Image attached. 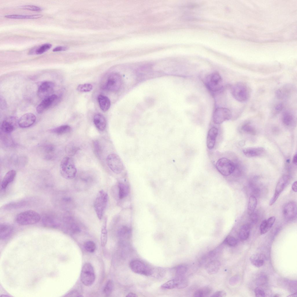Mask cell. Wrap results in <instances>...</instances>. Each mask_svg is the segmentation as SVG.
<instances>
[{
	"label": "cell",
	"mask_w": 297,
	"mask_h": 297,
	"mask_svg": "<svg viewBox=\"0 0 297 297\" xmlns=\"http://www.w3.org/2000/svg\"><path fill=\"white\" fill-rule=\"evenodd\" d=\"M204 83L207 88L213 92L218 91L223 86L222 77L217 72H214L208 75L205 78Z\"/></svg>",
	"instance_id": "obj_5"
},
{
	"label": "cell",
	"mask_w": 297,
	"mask_h": 297,
	"mask_svg": "<svg viewBox=\"0 0 297 297\" xmlns=\"http://www.w3.org/2000/svg\"><path fill=\"white\" fill-rule=\"evenodd\" d=\"M93 122L97 128L100 131H103L106 128V122L105 117L100 114L95 115L93 118Z\"/></svg>",
	"instance_id": "obj_20"
},
{
	"label": "cell",
	"mask_w": 297,
	"mask_h": 297,
	"mask_svg": "<svg viewBox=\"0 0 297 297\" xmlns=\"http://www.w3.org/2000/svg\"><path fill=\"white\" fill-rule=\"evenodd\" d=\"M43 15H6L4 17L12 19H36L40 18Z\"/></svg>",
	"instance_id": "obj_29"
},
{
	"label": "cell",
	"mask_w": 297,
	"mask_h": 297,
	"mask_svg": "<svg viewBox=\"0 0 297 297\" xmlns=\"http://www.w3.org/2000/svg\"><path fill=\"white\" fill-rule=\"evenodd\" d=\"M93 88L92 85L89 84H79L77 86V90L81 92H88L90 91Z\"/></svg>",
	"instance_id": "obj_43"
},
{
	"label": "cell",
	"mask_w": 297,
	"mask_h": 297,
	"mask_svg": "<svg viewBox=\"0 0 297 297\" xmlns=\"http://www.w3.org/2000/svg\"><path fill=\"white\" fill-rule=\"evenodd\" d=\"M292 189L294 192H296L297 191V182H294L292 184Z\"/></svg>",
	"instance_id": "obj_56"
},
{
	"label": "cell",
	"mask_w": 297,
	"mask_h": 297,
	"mask_svg": "<svg viewBox=\"0 0 297 297\" xmlns=\"http://www.w3.org/2000/svg\"><path fill=\"white\" fill-rule=\"evenodd\" d=\"M120 75L117 73L111 74L108 77L106 83V89L112 92H116L120 89L122 85Z\"/></svg>",
	"instance_id": "obj_11"
},
{
	"label": "cell",
	"mask_w": 297,
	"mask_h": 297,
	"mask_svg": "<svg viewBox=\"0 0 297 297\" xmlns=\"http://www.w3.org/2000/svg\"><path fill=\"white\" fill-rule=\"evenodd\" d=\"M119 196L122 199L126 196L129 192V188L127 185L123 183H119L118 184Z\"/></svg>",
	"instance_id": "obj_35"
},
{
	"label": "cell",
	"mask_w": 297,
	"mask_h": 297,
	"mask_svg": "<svg viewBox=\"0 0 297 297\" xmlns=\"http://www.w3.org/2000/svg\"><path fill=\"white\" fill-rule=\"evenodd\" d=\"M178 285V280L176 277L164 283L161 285V287L164 289H171L177 288Z\"/></svg>",
	"instance_id": "obj_36"
},
{
	"label": "cell",
	"mask_w": 297,
	"mask_h": 297,
	"mask_svg": "<svg viewBox=\"0 0 297 297\" xmlns=\"http://www.w3.org/2000/svg\"><path fill=\"white\" fill-rule=\"evenodd\" d=\"M263 258L262 254L259 253H256L250 257V260L253 265L256 267H260L262 266L264 264Z\"/></svg>",
	"instance_id": "obj_28"
},
{
	"label": "cell",
	"mask_w": 297,
	"mask_h": 297,
	"mask_svg": "<svg viewBox=\"0 0 297 297\" xmlns=\"http://www.w3.org/2000/svg\"><path fill=\"white\" fill-rule=\"evenodd\" d=\"M54 87V84L51 82L45 81L42 82L38 89V96L43 99L53 95Z\"/></svg>",
	"instance_id": "obj_13"
},
{
	"label": "cell",
	"mask_w": 297,
	"mask_h": 297,
	"mask_svg": "<svg viewBox=\"0 0 297 297\" xmlns=\"http://www.w3.org/2000/svg\"><path fill=\"white\" fill-rule=\"evenodd\" d=\"M283 215L287 220L294 219L296 216L297 207L295 202L294 201L289 202L284 205L282 209Z\"/></svg>",
	"instance_id": "obj_15"
},
{
	"label": "cell",
	"mask_w": 297,
	"mask_h": 297,
	"mask_svg": "<svg viewBox=\"0 0 297 297\" xmlns=\"http://www.w3.org/2000/svg\"><path fill=\"white\" fill-rule=\"evenodd\" d=\"M242 130L246 133L251 135H255L256 131L252 126L248 124L243 125L242 127Z\"/></svg>",
	"instance_id": "obj_44"
},
{
	"label": "cell",
	"mask_w": 297,
	"mask_h": 297,
	"mask_svg": "<svg viewBox=\"0 0 297 297\" xmlns=\"http://www.w3.org/2000/svg\"><path fill=\"white\" fill-rule=\"evenodd\" d=\"M79 149L78 147L73 144H68L66 147V151L67 153L70 156L74 155Z\"/></svg>",
	"instance_id": "obj_40"
},
{
	"label": "cell",
	"mask_w": 297,
	"mask_h": 297,
	"mask_svg": "<svg viewBox=\"0 0 297 297\" xmlns=\"http://www.w3.org/2000/svg\"><path fill=\"white\" fill-rule=\"evenodd\" d=\"M187 270V267L185 265H180L178 266L175 268V274L177 277L184 276Z\"/></svg>",
	"instance_id": "obj_38"
},
{
	"label": "cell",
	"mask_w": 297,
	"mask_h": 297,
	"mask_svg": "<svg viewBox=\"0 0 297 297\" xmlns=\"http://www.w3.org/2000/svg\"><path fill=\"white\" fill-rule=\"evenodd\" d=\"M61 176L68 180L73 179L75 176L77 170L74 161L70 157H66L61 160L60 166Z\"/></svg>",
	"instance_id": "obj_1"
},
{
	"label": "cell",
	"mask_w": 297,
	"mask_h": 297,
	"mask_svg": "<svg viewBox=\"0 0 297 297\" xmlns=\"http://www.w3.org/2000/svg\"><path fill=\"white\" fill-rule=\"evenodd\" d=\"M218 133V129L215 127L211 128L209 131L207 137V148L209 149L214 148Z\"/></svg>",
	"instance_id": "obj_17"
},
{
	"label": "cell",
	"mask_w": 297,
	"mask_h": 297,
	"mask_svg": "<svg viewBox=\"0 0 297 297\" xmlns=\"http://www.w3.org/2000/svg\"><path fill=\"white\" fill-rule=\"evenodd\" d=\"M212 288L209 287H205L196 291L193 294V296L204 297L208 296L211 293Z\"/></svg>",
	"instance_id": "obj_32"
},
{
	"label": "cell",
	"mask_w": 297,
	"mask_h": 297,
	"mask_svg": "<svg viewBox=\"0 0 297 297\" xmlns=\"http://www.w3.org/2000/svg\"><path fill=\"white\" fill-rule=\"evenodd\" d=\"M71 129V127L67 125L59 126L51 130L52 133L58 135L64 134L69 132Z\"/></svg>",
	"instance_id": "obj_33"
},
{
	"label": "cell",
	"mask_w": 297,
	"mask_h": 297,
	"mask_svg": "<svg viewBox=\"0 0 297 297\" xmlns=\"http://www.w3.org/2000/svg\"><path fill=\"white\" fill-rule=\"evenodd\" d=\"M44 151L47 155L46 158L49 159L52 157V156L51 154L54 153L55 150L54 146L51 144H49L46 145L44 146Z\"/></svg>",
	"instance_id": "obj_46"
},
{
	"label": "cell",
	"mask_w": 297,
	"mask_h": 297,
	"mask_svg": "<svg viewBox=\"0 0 297 297\" xmlns=\"http://www.w3.org/2000/svg\"><path fill=\"white\" fill-rule=\"evenodd\" d=\"M232 117L231 112L229 109L225 108H218L214 111L212 116L213 122L220 124L225 121L231 119Z\"/></svg>",
	"instance_id": "obj_9"
},
{
	"label": "cell",
	"mask_w": 297,
	"mask_h": 297,
	"mask_svg": "<svg viewBox=\"0 0 297 297\" xmlns=\"http://www.w3.org/2000/svg\"><path fill=\"white\" fill-rule=\"evenodd\" d=\"M221 265L219 261L213 260L207 263L205 266V270L209 274L216 273L219 270Z\"/></svg>",
	"instance_id": "obj_21"
},
{
	"label": "cell",
	"mask_w": 297,
	"mask_h": 297,
	"mask_svg": "<svg viewBox=\"0 0 297 297\" xmlns=\"http://www.w3.org/2000/svg\"><path fill=\"white\" fill-rule=\"evenodd\" d=\"M114 289V284L112 280H108L106 283L103 289V292L106 296L110 295L112 293Z\"/></svg>",
	"instance_id": "obj_37"
},
{
	"label": "cell",
	"mask_w": 297,
	"mask_h": 297,
	"mask_svg": "<svg viewBox=\"0 0 297 297\" xmlns=\"http://www.w3.org/2000/svg\"><path fill=\"white\" fill-rule=\"evenodd\" d=\"M107 193L103 190L99 191L94 204V209L99 220L103 218L108 202Z\"/></svg>",
	"instance_id": "obj_4"
},
{
	"label": "cell",
	"mask_w": 297,
	"mask_h": 297,
	"mask_svg": "<svg viewBox=\"0 0 297 297\" xmlns=\"http://www.w3.org/2000/svg\"><path fill=\"white\" fill-rule=\"evenodd\" d=\"M283 106L282 104L279 103L277 104L275 107L274 110L277 113L280 112L283 109Z\"/></svg>",
	"instance_id": "obj_54"
},
{
	"label": "cell",
	"mask_w": 297,
	"mask_h": 297,
	"mask_svg": "<svg viewBox=\"0 0 297 297\" xmlns=\"http://www.w3.org/2000/svg\"><path fill=\"white\" fill-rule=\"evenodd\" d=\"M13 231L12 227L10 225L3 224L0 225V239L5 240L8 238L12 233Z\"/></svg>",
	"instance_id": "obj_25"
},
{
	"label": "cell",
	"mask_w": 297,
	"mask_h": 297,
	"mask_svg": "<svg viewBox=\"0 0 297 297\" xmlns=\"http://www.w3.org/2000/svg\"><path fill=\"white\" fill-rule=\"evenodd\" d=\"M58 98L57 95L53 94L43 99L37 107V112L39 114L42 113L57 101Z\"/></svg>",
	"instance_id": "obj_14"
},
{
	"label": "cell",
	"mask_w": 297,
	"mask_h": 297,
	"mask_svg": "<svg viewBox=\"0 0 297 297\" xmlns=\"http://www.w3.org/2000/svg\"><path fill=\"white\" fill-rule=\"evenodd\" d=\"M250 215V219L251 222L253 223H256L257 221L258 218L257 214L253 212Z\"/></svg>",
	"instance_id": "obj_53"
},
{
	"label": "cell",
	"mask_w": 297,
	"mask_h": 297,
	"mask_svg": "<svg viewBox=\"0 0 297 297\" xmlns=\"http://www.w3.org/2000/svg\"><path fill=\"white\" fill-rule=\"evenodd\" d=\"M267 281V277L265 275L260 277L257 280V284L259 285H262L266 283Z\"/></svg>",
	"instance_id": "obj_49"
},
{
	"label": "cell",
	"mask_w": 297,
	"mask_h": 297,
	"mask_svg": "<svg viewBox=\"0 0 297 297\" xmlns=\"http://www.w3.org/2000/svg\"><path fill=\"white\" fill-rule=\"evenodd\" d=\"M107 218L105 217L103 221L101 229V242L102 247H104L106 245L107 241Z\"/></svg>",
	"instance_id": "obj_27"
},
{
	"label": "cell",
	"mask_w": 297,
	"mask_h": 297,
	"mask_svg": "<svg viewBox=\"0 0 297 297\" xmlns=\"http://www.w3.org/2000/svg\"><path fill=\"white\" fill-rule=\"evenodd\" d=\"M226 295V293L225 291H220L214 293L211 296L222 297L225 296Z\"/></svg>",
	"instance_id": "obj_51"
},
{
	"label": "cell",
	"mask_w": 297,
	"mask_h": 297,
	"mask_svg": "<svg viewBox=\"0 0 297 297\" xmlns=\"http://www.w3.org/2000/svg\"><path fill=\"white\" fill-rule=\"evenodd\" d=\"M41 216L37 212L32 210L21 213L16 218L17 223L22 225L35 224L39 222Z\"/></svg>",
	"instance_id": "obj_2"
},
{
	"label": "cell",
	"mask_w": 297,
	"mask_h": 297,
	"mask_svg": "<svg viewBox=\"0 0 297 297\" xmlns=\"http://www.w3.org/2000/svg\"><path fill=\"white\" fill-rule=\"evenodd\" d=\"M254 292L256 296L257 297H263L265 295V293L263 289L259 287H257L255 289Z\"/></svg>",
	"instance_id": "obj_48"
},
{
	"label": "cell",
	"mask_w": 297,
	"mask_h": 297,
	"mask_svg": "<svg viewBox=\"0 0 297 297\" xmlns=\"http://www.w3.org/2000/svg\"><path fill=\"white\" fill-rule=\"evenodd\" d=\"M106 161L109 168L115 173H120L124 169V166L121 159L115 154L108 155L106 158Z\"/></svg>",
	"instance_id": "obj_8"
},
{
	"label": "cell",
	"mask_w": 297,
	"mask_h": 297,
	"mask_svg": "<svg viewBox=\"0 0 297 297\" xmlns=\"http://www.w3.org/2000/svg\"><path fill=\"white\" fill-rule=\"evenodd\" d=\"M95 276L93 267L89 262L86 263L82 267L80 274V279L85 285L89 286L94 282Z\"/></svg>",
	"instance_id": "obj_7"
},
{
	"label": "cell",
	"mask_w": 297,
	"mask_h": 297,
	"mask_svg": "<svg viewBox=\"0 0 297 297\" xmlns=\"http://www.w3.org/2000/svg\"><path fill=\"white\" fill-rule=\"evenodd\" d=\"M275 220V217L273 216L263 220L260 225V233L263 234L267 232L273 225Z\"/></svg>",
	"instance_id": "obj_19"
},
{
	"label": "cell",
	"mask_w": 297,
	"mask_h": 297,
	"mask_svg": "<svg viewBox=\"0 0 297 297\" xmlns=\"http://www.w3.org/2000/svg\"><path fill=\"white\" fill-rule=\"evenodd\" d=\"M68 49V48L65 46H58L52 50L53 52H58L61 51H65L67 50Z\"/></svg>",
	"instance_id": "obj_55"
},
{
	"label": "cell",
	"mask_w": 297,
	"mask_h": 297,
	"mask_svg": "<svg viewBox=\"0 0 297 297\" xmlns=\"http://www.w3.org/2000/svg\"><path fill=\"white\" fill-rule=\"evenodd\" d=\"M93 146L94 150L97 155H99L101 152V148L98 141H95L94 142Z\"/></svg>",
	"instance_id": "obj_50"
},
{
	"label": "cell",
	"mask_w": 297,
	"mask_h": 297,
	"mask_svg": "<svg viewBox=\"0 0 297 297\" xmlns=\"http://www.w3.org/2000/svg\"><path fill=\"white\" fill-rule=\"evenodd\" d=\"M257 205V200L256 197L251 196L249 199L248 205V213L249 215L253 213Z\"/></svg>",
	"instance_id": "obj_34"
},
{
	"label": "cell",
	"mask_w": 297,
	"mask_h": 297,
	"mask_svg": "<svg viewBox=\"0 0 297 297\" xmlns=\"http://www.w3.org/2000/svg\"><path fill=\"white\" fill-rule=\"evenodd\" d=\"M236 164L228 158L222 157L218 160L215 167L221 174L228 176L233 173L235 169Z\"/></svg>",
	"instance_id": "obj_6"
},
{
	"label": "cell",
	"mask_w": 297,
	"mask_h": 297,
	"mask_svg": "<svg viewBox=\"0 0 297 297\" xmlns=\"http://www.w3.org/2000/svg\"><path fill=\"white\" fill-rule=\"evenodd\" d=\"M129 267L131 270L136 274L149 276L153 273L151 268L139 260H132L130 263Z\"/></svg>",
	"instance_id": "obj_10"
},
{
	"label": "cell",
	"mask_w": 297,
	"mask_h": 297,
	"mask_svg": "<svg viewBox=\"0 0 297 297\" xmlns=\"http://www.w3.org/2000/svg\"><path fill=\"white\" fill-rule=\"evenodd\" d=\"M297 154L296 153L294 155V156L293 157V163L294 164H295L296 165H297Z\"/></svg>",
	"instance_id": "obj_57"
},
{
	"label": "cell",
	"mask_w": 297,
	"mask_h": 297,
	"mask_svg": "<svg viewBox=\"0 0 297 297\" xmlns=\"http://www.w3.org/2000/svg\"><path fill=\"white\" fill-rule=\"evenodd\" d=\"M231 90L233 97L239 102H245L249 98V91L248 86L244 83H236L232 86Z\"/></svg>",
	"instance_id": "obj_3"
},
{
	"label": "cell",
	"mask_w": 297,
	"mask_h": 297,
	"mask_svg": "<svg viewBox=\"0 0 297 297\" xmlns=\"http://www.w3.org/2000/svg\"><path fill=\"white\" fill-rule=\"evenodd\" d=\"M21 8L24 9L36 11H40L42 10L41 8L33 5H25L22 6Z\"/></svg>",
	"instance_id": "obj_47"
},
{
	"label": "cell",
	"mask_w": 297,
	"mask_h": 297,
	"mask_svg": "<svg viewBox=\"0 0 297 297\" xmlns=\"http://www.w3.org/2000/svg\"><path fill=\"white\" fill-rule=\"evenodd\" d=\"M282 120L285 126L289 127L292 126L294 123V117L292 113L289 111H285L282 114Z\"/></svg>",
	"instance_id": "obj_26"
},
{
	"label": "cell",
	"mask_w": 297,
	"mask_h": 297,
	"mask_svg": "<svg viewBox=\"0 0 297 297\" xmlns=\"http://www.w3.org/2000/svg\"><path fill=\"white\" fill-rule=\"evenodd\" d=\"M69 297H82V296L76 291H73L69 292L66 296Z\"/></svg>",
	"instance_id": "obj_52"
},
{
	"label": "cell",
	"mask_w": 297,
	"mask_h": 297,
	"mask_svg": "<svg viewBox=\"0 0 297 297\" xmlns=\"http://www.w3.org/2000/svg\"><path fill=\"white\" fill-rule=\"evenodd\" d=\"M36 117L33 113H27L22 116L19 119L18 124L22 128L29 127L32 125L36 120Z\"/></svg>",
	"instance_id": "obj_16"
},
{
	"label": "cell",
	"mask_w": 297,
	"mask_h": 297,
	"mask_svg": "<svg viewBox=\"0 0 297 297\" xmlns=\"http://www.w3.org/2000/svg\"><path fill=\"white\" fill-rule=\"evenodd\" d=\"M98 101L101 109L104 112H106L109 108L111 106V102L107 97L99 95L97 98Z\"/></svg>",
	"instance_id": "obj_24"
},
{
	"label": "cell",
	"mask_w": 297,
	"mask_h": 297,
	"mask_svg": "<svg viewBox=\"0 0 297 297\" xmlns=\"http://www.w3.org/2000/svg\"><path fill=\"white\" fill-rule=\"evenodd\" d=\"M244 154L248 157H255L262 155L265 152L264 148L260 147H250L244 149L243 150Z\"/></svg>",
	"instance_id": "obj_18"
},
{
	"label": "cell",
	"mask_w": 297,
	"mask_h": 297,
	"mask_svg": "<svg viewBox=\"0 0 297 297\" xmlns=\"http://www.w3.org/2000/svg\"><path fill=\"white\" fill-rule=\"evenodd\" d=\"M130 228L126 226H124L119 229L118 234L121 237L128 238L130 236Z\"/></svg>",
	"instance_id": "obj_39"
},
{
	"label": "cell",
	"mask_w": 297,
	"mask_h": 297,
	"mask_svg": "<svg viewBox=\"0 0 297 297\" xmlns=\"http://www.w3.org/2000/svg\"><path fill=\"white\" fill-rule=\"evenodd\" d=\"M84 246L85 249L90 253L94 252L96 249L95 243L92 241H88L85 242Z\"/></svg>",
	"instance_id": "obj_41"
},
{
	"label": "cell",
	"mask_w": 297,
	"mask_h": 297,
	"mask_svg": "<svg viewBox=\"0 0 297 297\" xmlns=\"http://www.w3.org/2000/svg\"><path fill=\"white\" fill-rule=\"evenodd\" d=\"M52 46V45L50 44L46 43L43 44L30 51V54H33V53L37 55L41 54L50 49Z\"/></svg>",
	"instance_id": "obj_31"
},
{
	"label": "cell",
	"mask_w": 297,
	"mask_h": 297,
	"mask_svg": "<svg viewBox=\"0 0 297 297\" xmlns=\"http://www.w3.org/2000/svg\"><path fill=\"white\" fill-rule=\"evenodd\" d=\"M13 118L4 120L1 123V129L2 132L6 134H9L14 130L15 127L13 122Z\"/></svg>",
	"instance_id": "obj_23"
},
{
	"label": "cell",
	"mask_w": 297,
	"mask_h": 297,
	"mask_svg": "<svg viewBox=\"0 0 297 297\" xmlns=\"http://www.w3.org/2000/svg\"><path fill=\"white\" fill-rule=\"evenodd\" d=\"M126 296L127 297H137V296L135 293H129Z\"/></svg>",
	"instance_id": "obj_58"
},
{
	"label": "cell",
	"mask_w": 297,
	"mask_h": 297,
	"mask_svg": "<svg viewBox=\"0 0 297 297\" xmlns=\"http://www.w3.org/2000/svg\"><path fill=\"white\" fill-rule=\"evenodd\" d=\"M250 232V227L248 224L242 226L239 230V236L240 239L243 240H247L249 237Z\"/></svg>",
	"instance_id": "obj_30"
},
{
	"label": "cell",
	"mask_w": 297,
	"mask_h": 297,
	"mask_svg": "<svg viewBox=\"0 0 297 297\" xmlns=\"http://www.w3.org/2000/svg\"><path fill=\"white\" fill-rule=\"evenodd\" d=\"M16 175V172L14 170L8 171L5 174L1 183V187L5 189L8 184L13 181Z\"/></svg>",
	"instance_id": "obj_22"
},
{
	"label": "cell",
	"mask_w": 297,
	"mask_h": 297,
	"mask_svg": "<svg viewBox=\"0 0 297 297\" xmlns=\"http://www.w3.org/2000/svg\"><path fill=\"white\" fill-rule=\"evenodd\" d=\"M237 243V241L236 239L234 237L231 236L227 237L223 242V243L231 247L235 246Z\"/></svg>",
	"instance_id": "obj_45"
},
{
	"label": "cell",
	"mask_w": 297,
	"mask_h": 297,
	"mask_svg": "<svg viewBox=\"0 0 297 297\" xmlns=\"http://www.w3.org/2000/svg\"><path fill=\"white\" fill-rule=\"evenodd\" d=\"M290 180V177L287 175H284L280 178L276 185L274 194L269 202L270 205H272L275 202Z\"/></svg>",
	"instance_id": "obj_12"
},
{
	"label": "cell",
	"mask_w": 297,
	"mask_h": 297,
	"mask_svg": "<svg viewBox=\"0 0 297 297\" xmlns=\"http://www.w3.org/2000/svg\"><path fill=\"white\" fill-rule=\"evenodd\" d=\"M183 276L176 277L178 280V288L182 289L186 287L189 283L188 280Z\"/></svg>",
	"instance_id": "obj_42"
}]
</instances>
